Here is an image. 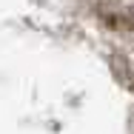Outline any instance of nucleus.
<instances>
[{
  "label": "nucleus",
  "mask_w": 134,
  "mask_h": 134,
  "mask_svg": "<svg viewBox=\"0 0 134 134\" xmlns=\"http://www.w3.org/2000/svg\"><path fill=\"white\" fill-rule=\"evenodd\" d=\"M129 134H134V106H131V111H129Z\"/></svg>",
  "instance_id": "obj_1"
}]
</instances>
